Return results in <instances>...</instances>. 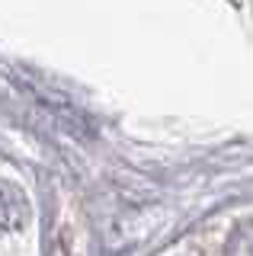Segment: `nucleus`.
Masks as SVG:
<instances>
[{
	"mask_svg": "<svg viewBox=\"0 0 253 256\" xmlns=\"http://www.w3.org/2000/svg\"><path fill=\"white\" fill-rule=\"evenodd\" d=\"M29 218V202L16 186H0V221L4 228H22Z\"/></svg>",
	"mask_w": 253,
	"mask_h": 256,
	"instance_id": "obj_1",
	"label": "nucleus"
},
{
	"mask_svg": "<svg viewBox=\"0 0 253 256\" xmlns=\"http://www.w3.org/2000/svg\"><path fill=\"white\" fill-rule=\"evenodd\" d=\"M224 256H253V221H244L231 230Z\"/></svg>",
	"mask_w": 253,
	"mask_h": 256,
	"instance_id": "obj_2",
	"label": "nucleus"
}]
</instances>
